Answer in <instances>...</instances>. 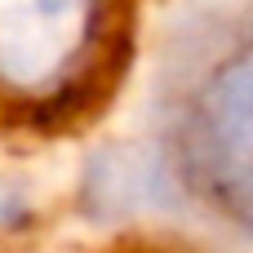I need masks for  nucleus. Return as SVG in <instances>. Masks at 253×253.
Instances as JSON below:
<instances>
[{"mask_svg": "<svg viewBox=\"0 0 253 253\" xmlns=\"http://www.w3.org/2000/svg\"><path fill=\"white\" fill-rule=\"evenodd\" d=\"M138 0H0V102L67 120L93 107L133 49Z\"/></svg>", "mask_w": 253, "mask_h": 253, "instance_id": "f03ea898", "label": "nucleus"}, {"mask_svg": "<svg viewBox=\"0 0 253 253\" xmlns=\"http://www.w3.org/2000/svg\"><path fill=\"white\" fill-rule=\"evenodd\" d=\"M142 182L200 245L253 253V0H196L165 27Z\"/></svg>", "mask_w": 253, "mask_h": 253, "instance_id": "f257e3e1", "label": "nucleus"}]
</instances>
